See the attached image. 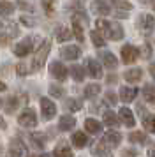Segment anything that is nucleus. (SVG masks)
Here are the masks:
<instances>
[{
    "mask_svg": "<svg viewBox=\"0 0 155 157\" xmlns=\"http://www.w3.org/2000/svg\"><path fill=\"white\" fill-rule=\"evenodd\" d=\"M95 25H97V32H102L111 41H120L123 37V29L120 27L118 23H109V21H106V20L99 18Z\"/></svg>",
    "mask_w": 155,
    "mask_h": 157,
    "instance_id": "1",
    "label": "nucleus"
},
{
    "mask_svg": "<svg viewBox=\"0 0 155 157\" xmlns=\"http://www.w3.org/2000/svg\"><path fill=\"white\" fill-rule=\"evenodd\" d=\"M49 51H51V41H44L42 46L37 50V53L32 57V69H34V71L41 69L42 65L46 64V58H48Z\"/></svg>",
    "mask_w": 155,
    "mask_h": 157,
    "instance_id": "2",
    "label": "nucleus"
},
{
    "mask_svg": "<svg viewBox=\"0 0 155 157\" xmlns=\"http://www.w3.org/2000/svg\"><path fill=\"white\" fill-rule=\"evenodd\" d=\"M18 122H20V125H23V127H34V125H37V115H35L34 109L27 108V109H23L20 113Z\"/></svg>",
    "mask_w": 155,
    "mask_h": 157,
    "instance_id": "3",
    "label": "nucleus"
},
{
    "mask_svg": "<svg viewBox=\"0 0 155 157\" xmlns=\"http://www.w3.org/2000/svg\"><path fill=\"white\" fill-rule=\"evenodd\" d=\"M139 58V50L136 46H130V44H125L122 48V62L123 64H134L136 60Z\"/></svg>",
    "mask_w": 155,
    "mask_h": 157,
    "instance_id": "4",
    "label": "nucleus"
},
{
    "mask_svg": "<svg viewBox=\"0 0 155 157\" xmlns=\"http://www.w3.org/2000/svg\"><path fill=\"white\" fill-rule=\"evenodd\" d=\"M49 72H51V76L58 81H63V79L67 78V67L60 62V60H55V62H51L49 65Z\"/></svg>",
    "mask_w": 155,
    "mask_h": 157,
    "instance_id": "5",
    "label": "nucleus"
},
{
    "mask_svg": "<svg viewBox=\"0 0 155 157\" xmlns=\"http://www.w3.org/2000/svg\"><path fill=\"white\" fill-rule=\"evenodd\" d=\"M41 109H42V118L44 120H51L56 115V106L48 99V97H41Z\"/></svg>",
    "mask_w": 155,
    "mask_h": 157,
    "instance_id": "6",
    "label": "nucleus"
},
{
    "mask_svg": "<svg viewBox=\"0 0 155 157\" xmlns=\"http://www.w3.org/2000/svg\"><path fill=\"white\" fill-rule=\"evenodd\" d=\"M32 44H34L32 37H25L23 41H20L14 46V55L16 57H27L28 53H30V50H32Z\"/></svg>",
    "mask_w": 155,
    "mask_h": 157,
    "instance_id": "7",
    "label": "nucleus"
},
{
    "mask_svg": "<svg viewBox=\"0 0 155 157\" xmlns=\"http://www.w3.org/2000/svg\"><path fill=\"white\" fill-rule=\"evenodd\" d=\"M138 27H139V30L143 32V34H145V36H148V34H152V32H153L155 20H153V18H152L150 14H143V16H139Z\"/></svg>",
    "mask_w": 155,
    "mask_h": 157,
    "instance_id": "8",
    "label": "nucleus"
},
{
    "mask_svg": "<svg viewBox=\"0 0 155 157\" xmlns=\"http://www.w3.org/2000/svg\"><path fill=\"white\" fill-rule=\"evenodd\" d=\"M120 141H122V134H120L118 131H108V132L102 136V145H106V147H111V148L118 147Z\"/></svg>",
    "mask_w": 155,
    "mask_h": 157,
    "instance_id": "9",
    "label": "nucleus"
},
{
    "mask_svg": "<svg viewBox=\"0 0 155 157\" xmlns=\"http://www.w3.org/2000/svg\"><path fill=\"white\" fill-rule=\"evenodd\" d=\"M118 120H122V124L129 129L136 125V118H134L132 111H130L129 108H120L118 109Z\"/></svg>",
    "mask_w": 155,
    "mask_h": 157,
    "instance_id": "10",
    "label": "nucleus"
},
{
    "mask_svg": "<svg viewBox=\"0 0 155 157\" xmlns=\"http://www.w3.org/2000/svg\"><path fill=\"white\" fill-rule=\"evenodd\" d=\"M60 55L65 60H76L81 55V48L79 46H74V44H69V46H63L62 50H60Z\"/></svg>",
    "mask_w": 155,
    "mask_h": 157,
    "instance_id": "11",
    "label": "nucleus"
},
{
    "mask_svg": "<svg viewBox=\"0 0 155 157\" xmlns=\"http://www.w3.org/2000/svg\"><path fill=\"white\" fill-rule=\"evenodd\" d=\"M92 11L99 16H108L111 13V7H109V4L106 0H93L92 2Z\"/></svg>",
    "mask_w": 155,
    "mask_h": 157,
    "instance_id": "12",
    "label": "nucleus"
},
{
    "mask_svg": "<svg viewBox=\"0 0 155 157\" xmlns=\"http://www.w3.org/2000/svg\"><path fill=\"white\" fill-rule=\"evenodd\" d=\"M85 71H88V74H90L92 78H100L102 76V67L93 58H86V69Z\"/></svg>",
    "mask_w": 155,
    "mask_h": 157,
    "instance_id": "13",
    "label": "nucleus"
},
{
    "mask_svg": "<svg viewBox=\"0 0 155 157\" xmlns=\"http://www.w3.org/2000/svg\"><path fill=\"white\" fill-rule=\"evenodd\" d=\"M74 125H76V118L70 117V115H63V117H60V120H58V129H60L62 132L70 131Z\"/></svg>",
    "mask_w": 155,
    "mask_h": 157,
    "instance_id": "14",
    "label": "nucleus"
},
{
    "mask_svg": "<svg viewBox=\"0 0 155 157\" xmlns=\"http://www.w3.org/2000/svg\"><path fill=\"white\" fill-rule=\"evenodd\" d=\"M25 154V147L20 140H13L11 145H9V155L7 157H21Z\"/></svg>",
    "mask_w": 155,
    "mask_h": 157,
    "instance_id": "15",
    "label": "nucleus"
},
{
    "mask_svg": "<svg viewBox=\"0 0 155 157\" xmlns=\"http://www.w3.org/2000/svg\"><path fill=\"white\" fill-rule=\"evenodd\" d=\"M136 95H138V88H136V86H123V88L120 90V99L123 101V102L134 101Z\"/></svg>",
    "mask_w": 155,
    "mask_h": 157,
    "instance_id": "16",
    "label": "nucleus"
},
{
    "mask_svg": "<svg viewBox=\"0 0 155 157\" xmlns=\"http://www.w3.org/2000/svg\"><path fill=\"white\" fill-rule=\"evenodd\" d=\"M53 157H72V150L65 141H60L53 150Z\"/></svg>",
    "mask_w": 155,
    "mask_h": 157,
    "instance_id": "17",
    "label": "nucleus"
},
{
    "mask_svg": "<svg viewBox=\"0 0 155 157\" xmlns=\"http://www.w3.org/2000/svg\"><path fill=\"white\" fill-rule=\"evenodd\" d=\"M85 129L90 132V134H99L100 131H102V124L95 118H86L85 120Z\"/></svg>",
    "mask_w": 155,
    "mask_h": 157,
    "instance_id": "18",
    "label": "nucleus"
},
{
    "mask_svg": "<svg viewBox=\"0 0 155 157\" xmlns=\"http://www.w3.org/2000/svg\"><path fill=\"white\" fill-rule=\"evenodd\" d=\"M70 141H72V145H74L76 148H85V147L88 145V138H86L85 132H74L72 138H70Z\"/></svg>",
    "mask_w": 155,
    "mask_h": 157,
    "instance_id": "19",
    "label": "nucleus"
},
{
    "mask_svg": "<svg viewBox=\"0 0 155 157\" xmlns=\"http://www.w3.org/2000/svg\"><path fill=\"white\" fill-rule=\"evenodd\" d=\"M100 58H102V64H104V67H108V69H115L116 67V57L113 55L111 51H104L102 55H100Z\"/></svg>",
    "mask_w": 155,
    "mask_h": 157,
    "instance_id": "20",
    "label": "nucleus"
},
{
    "mask_svg": "<svg viewBox=\"0 0 155 157\" xmlns=\"http://www.w3.org/2000/svg\"><path fill=\"white\" fill-rule=\"evenodd\" d=\"M141 76H143V71L141 69H129V71H125V74H123V78L129 81V83H138L141 79Z\"/></svg>",
    "mask_w": 155,
    "mask_h": 157,
    "instance_id": "21",
    "label": "nucleus"
},
{
    "mask_svg": "<svg viewBox=\"0 0 155 157\" xmlns=\"http://www.w3.org/2000/svg\"><path fill=\"white\" fill-rule=\"evenodd\" d=\"M102 122H104V125L116 127V125H118V117H116V113H113V111H104V115H102Z\"/></svg>",
    "mask_w": 155,
    "mask_h": 157,
    "instance_id": "22",
    "label": "nucleus"
},
{
    "mask_svg": "<svg viewBox=\"0 0 155 157\" xmlns=\"http://www.w3.org/2000/svg\"><path fill=\"white\" fill-rule=\"evenodd\" d=\"M143 95H145V101H146V102L155 104V86L152 85V83L145 85V88H143Z\"/></svg>",
    "mask_w": 155,
    "mask_h": 157,
    "instance_id": "23",
    "label": "nucleus"
},
{
    "mask_svg": "<svg viewBox=\"0 0 155 157\" xmlns=\"http://www.w3.org/2000/svg\"><path fill=\"white\" fill-rule=\"evenodd\" d=\"M55 36H56V41L63 43V41H70V37H72V32H70L67 27H60V29L55 32Z\"/></svg>",
    "mask_w": 155,
    "mask_h": 157,
    "instance_id": "24",
    "label": "nucleus"
},
{
    "mask_svg": "<svg viewBox=\"0 0 155 157\" xmlns=\"http://www.w3.org/2000/svg\"><path fill=\"white\" fill-rule=\"evenodd\" d=\"M74 36H76L78 41H85V36H83V25L78 21V20H74L72 18V30H70Z\"/></svg>",
    "mask_w": 155,
    "mask_h": 157,
    "instance_id": "25",
    "label": "nucleus"
},
{
    "mask_svg": "<svg viewBox=\"0 0 155 157\" xmlns=\"http://www.w3.org/2000/svg\"><path fill=\"white\" fill-rule=\"evenodd\" d=\"M85 95L86 97H95V95H99V92H100V85L99 83H90V85L85 86Z\"/></svg>",
    "mask_w": 155,
    "mask_h": 157,
    "instance_id": "26",
    "label": "nucleus"
},
{
    "mask_svg": "<svg viewBox=\"0 0 155 157\" xmlns=\"http://www.w3.org/2000/svg\"><path fill=\"white\" fill-rule=\"evenodd\" d=\"M143 125L148 132H155V115H145L143 117Z\"/></svg>",
    "mask_w": 155,
    "mask_h": 157,
    "instance_id": "27",
    "label": "nucleus"
},
{
    "mask_svg": "<svg viewBox=\"0 0 155 157\" xmlns=\"http://www.w3.org/2000/svg\"><path fill=\"white\" fill-rule=\"evenodd\" d=\"M14 13V6L7 0H0V16H9Z\"/></svg>",
    "mask_w": 155,
    "mask_h": 157,
    "instance_id": "28",
    "label": "nucleus"
},
{
    "mask_svg": "<svg viewBox=\"0 0 155 157\" xmlns=\"http://www.w3.org/2000/svg\"><path fill=\"white\" fill-rule=\"evenodd\" d=\"M85 69L81 67V65H72L70 67V74H72V78L76 79V81H83L85 79Z\"/></svg>",
    "mask_w": 155,
    "mask_h": 157,
    "instance_id": "29",
    "label": "nucleus"
},
{
    "mask_svg": "<svg viewBox=\"0 0 155 157\" xmlns=\"http://www.w3.org/2000/svg\"><path fill=\"white\" fill-rule=\"evenodd\" d=\"M90 37H92V43L95 44L97 48H100V46H104V44H106L104 36H102L100 32H97V30H92V32H90Z\"/></svg>",
    "mask_w": 155,
    "mask_h": 157,
    "instance_id": "30",
    "label": "nucleus"
},
{
    "mask_svg": "<svg viewBox=\"0 0 155 157\" xmlns=\"http://www.w3.org/2000/svg\"><path fill=\"white\" fill-rule=\"evenodd\" d=\"M129 140L132 143H139V145H145V143L148 141V138L145 136V132H130V136H129Z\"/></svg>",
    "mask_w": 155,
    "mask_h": 157,
    "instance_id": "31",
    "label": "nucleus"
},
{
    "mask_svg": "<svg viewBox=\"0 0 155 157\" xmlns=\"http://www.w3.org/2000/svg\"><path fill=\"white\" fill-rule=\"evenodd\" d=\"M63 94H65V90H63L60 85H55V83L49 85V95H51V97H58V99H60V97H63Z\"/></svg>",
    "mask_w": 155,
    "mask_h": 157,
    "instance_id": "32",
    "label": "nucleus"
},
{
    "mask_svg": "<svg viewBox=\"0 0 155 157\" xmlns=\"http://www.w3.org/2000/svg\"><path fill=\"white\" fill-rule=\"evenodd\" d=\"M32 140H35L37 147H39V148H42V147L48 143V136L42 134V132H34V134H32Z\"/></svg>",
    "mask_w": 155,
    "mask_h": 157,
    "instance_id": "33",
    "label": "nucleus"
},
{
    "mask_svg": "<svg viewBox=\"0 0 155 157\" xmlns=\"http://www.w3.org/2000/svg\"><path fill=\"white\" fill-rule=\"evenodd\" d=\"M111 4L115 6V7L123 9V11H130V9H132L130 2H125V0H111Z\"/></svg>",
    "mask_w": 155,
    "mask_h": 157,
    "instance_id": "34",
    "label": "nucleus"
},
{
    "mask_svg": "<svg viewBox=\"0 0 155 157\" xmlns=\"http://www.w3.org/2000/svg\"><path fill=\"white\" fill-rule=\"evenodd\" d=\"M67 109H69V111H79V109H81V101L69 99L67 101Z\"/></svg>",
    "mask_w": 155,
    "mask_h": 157,
    "instance_id": "35",
    "label": "nucleus"
},
{
    "mask_svg": "<svg viewBox=\"0 0 155 157\" xmlns=\"http://www.w3.org/2000/svg\"><path fill=\"white\" fill-rule=\"evenodd\" d=\"M152 55V48H150V44H143V48H141V57L148 58Z\"/></svg>",
    "mask_w": 155,
    "mask_h": 157,
    "instance_id": "36",
    "label": "nucleus"
},
{
    "mask_svg": "<svg viewBox=\"0 0 155 157\" xmlns=\"http://www.w3.org/2000/svg\"><path fill=\"white\" fill-rule=\"evenodd\" d=\"M42 6H44L48 14H53V2L51 0H42Z\"/></svg>",
    "mask_w": 155,
    "mask_h": 157,
    "instance_id": "37",
    "label": "nucleus"
},
{
    "mask_svg": "<svg viewBox=\"0 0 155 157\" xmlns=\"http://www.w3.org/2000/svg\"><path fill=\"white\" fill-rule=\"evenodd\" d=\"M9 44V36L7 34H0V46H7Z\"/></svg>",
    "mask_w": 155,
    "mask_h": 157,
    "instance_id": "38",
    "label": "nucleus"
},
{
    "mask_svg": "<svg viewBox=\"0 0 155 157\" xmlns=\"http://www.w3.org/2000/svg\"><path fill=\"white\" fill-rule=\"evenodd\" d=\"M106 97H108L106 101H108V102H111V104L116 102V97H115V94H113V92H108V94H106Z\"/></svg>",
    "mask_w": 155,
    "mask_h": 157,
    "instance_id": "39",
    "label": "nucleus"
},
{
    "mask_svg": "<svg viewBox=\"0 0 155 157\" xmlns=\"http://www.w3.org/2000/svg\"><path fill=\"white\" fill-rule=\"evenodd\" d=\"M16 71H18V74H27V65H25V64H20Z\"/></svg>",
    "mask_w": 155,
    "mask_h": 157,
    "instance_id": "40",
    "label": "nucleus"
},
{
    "mask_svg": "<svg viewBox=\"0 0 155 157\" xmlns=\"http://www.w3.org/2000/svg\"><path fill=\"white\" fill-rule=\"evenodd\" d=\"M148 71H150V74H152V78L155 79V62H152V65L148 67Z\"/></svg>",
    "mask_w": 155,
    "mask_h": 157,
    "instance_id": "41",
    "label": "nucleus"
},
{
    "mask_svg": "<svg viewBox=\"0 0 155 157\" xmlns=\"http://www.w3.org/2000/svg\"><path fill=\"white\" fill-rule=\"evenodd\" d=\"M148 155H150V157H155V145L148 148Z\"/></svg>",
    "mask_w": 155,
    "mask_h": 157,
    "instance_id": "42",
    "label": "nucleus"
},
{
    "mask_svg": "<svg viewBox=\"0 0 155 157\" xmlns=\"http://www.w3.org/2000/svg\"><path fill=\"white\" fill-rule=\"evenodd\" d=\"M123 154H125V155H138V154H136V152H134V150H125V152H123Z\"/></svg>",
    "mask_w": 155,
    "mask_h": 157,
    "instance_id": "43",
    "label": "nucleus"
},
{
    "mask_svg": "<svg viewBox=\"0 0 155 157\" xmlns=\"http://www.w3.org/2000/svg\"><path fill=\"white\" fill-rule=\"evenodd\" d=\"M7 86H6V83H4V81H2V79H0V90H6Z\"/></svg>",
    "mask_w": 155,
    "mask_h": 157,
    "instance_id": "44",
    "label": "nucleus"
},
{
    "mask_svg": "<svg viewBox=\"0 0 155 157\" xmlns=\"http://www.w3.org/2000/svg\"><path fill=\"white\" fill-rule=\"evenodd\" d=\"M0 127H2V129H6V127H7V124L2 120V118H0Z\"/></svg>",
    "mask_w": 155,
    "mask_h": 157,
    "instance_id": "45",
    "label": "nucleus"
},
{
    "mask_svg": "<svg viewBox=\"0 0 155 157\" xmlns=\"http://www.w3.org/2000/svg\"><path fill=\"white\" fill-rule=\"evenodd\" d=\"M141 4H152V2H153V0H139Z\"/></svg>",
    "mask_w": 155,
    "mask_h": 157,
    "instance_id": "46",
    "label": "nucleus"
},
{
    "mask_svg": "<svg viewBox=\"0 0 155 157\" xmlns=\"http://www.w3.org/2000/svg\"><path fill=\"white\" fill-rule=\"evenodd\" d=\"M2 106H4V101L0 99V108H2Z\"/></svg>",
    "mask_w": 155,
    "mask_h": 157,
    "instance_id": "47",
    "label": "nucleus"
},
{
    "mask_svg": "<svg viewBox=\"0 0 155 157\" xmlns=\"http://www.w3.org/2000/svg\"><path fill=\"white\" fill-rule=\"evenodd\" d=\"M28 157H44V155H28Z\"/></svg>",
    "mask_w": 155,
    "mask_h": 157,
    "instance_id": "48",
    "label": "nucleus"
},
{
    "mask_svg": "<svg viewBox=\"0 0 155 157\" xmlns=\"http://www.w3.org/2000/svg\"><path fill=\"white\" fill-rule=\"evenodd\" d=\"M76 2H79V4H83V2H85V0H76Z\"/></svg>",
    "mask_w": 155,
    "mask_h": 157,
    "instance_id": "49",
    "label": "nucleus"
},
{
    "mask_svg": "<svg viewBox=\"0 0 155 157\" xmlns=\"http://www.w3.org/2000/svg\"><path fill=\"white\" fill-rule=\"evenodd\" d=\"M153 11H155V6H153Z\"/></svg>",
    "mask_w": 155,
    "mask_h": 157,
    "instance_id": "50",
    "label": "nucleus"
}]
</instances>
